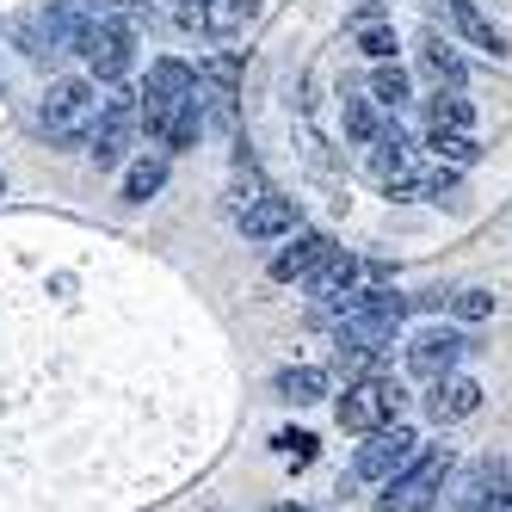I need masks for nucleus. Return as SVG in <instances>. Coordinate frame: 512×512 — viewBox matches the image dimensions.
Masks as SVG:
<instances>
[{
  "instance_id": "1",
  "label": "nucleus",
  "mask_w": 512,
  "mask_h": 512,
  "mask_svg": "<svg viewBox=\"0 0 512 512\" xmlns=\"http://www.w3.org/2000/svg\"><path fill=\"white\" fill-rule=\"evenodd\" d=\"M142 105V130L161 142V155H179L204 136V112H198V68L179 62V56H161L149 62V81L136 93Z\"/></svg>"
},
{
  "instance_id": "2",
  "label": "nucleus",
  "mask_w": 512,
  "mask_h": 512,
  "mask_svg": "<svg viewBox=\"0 0 512 512\" xmlns=\"http://www.w3.org/2000/svg\"><path fill=\"white\" fill-rule=\"evenodd\" d=\"M93 118H99V87L93 81H50V93L38 105V130L56 149H81Z\"/></svg>"
},
{
  "instance_id": "3",
  "label": "nucleus",
  "mask_w": 512,
  "mask_h": 512,
  "mask_svg": "<svg viewBox=\"0 0 512 512\" xmlns=\"http://www.w3.org/2000/svg\"><path fill=\"white\" fill-rule=\"evenodd\" d=\"M401 408H408V389H401L395 377H358V383H346V395L334 401L340 426L358 432V438H364V432H377V426H395Z\"/></svg>"
},
{
  "instance_id": "4",
  "label": "nucleus",
  "mask_w": 512,
  "mask_h": 512,
  "mask_svg": "<svg viewBox=\"0 0 512 512\" xmlns=\"http://www.w3.org/2000/svg\"><path fill=\"white\" fill-rule=\"evenodd\" d=\"M445 475H451V445H426V451H414V463L383 482L389 494L377 500V512H426V506L438 500V488H445Z\"/></svg>"
},
{
  "instance_id": "5",
  "label": "nucleus",
  "mask_w": 512,
  "mask_h": 512,
  "mask_svg": "<svg viewBox=\"0 0 512 512\" xmlns=\"http://www.w3.org/2000/svg\"><path fill=\"white\" fill-rule=\"evenodd\" d=\"M136 130H142V105H136V93L112 87V93H99V118H93V130H87L81 149H87L99 167H118Z\"/></svg>"
},
{
  "instance_id": "6",
  "label": "nucleus",
  "mask_w": 512,
  "mask_h": 512,
  "mask_svg": "<svg viewBox=\"0 0 512 512\" xmlns=\"http://www.w3.org/2000/svg\"><path fill=\"white\" fill-rule=\"evenodd\" d=\"M414 451H420V438L401 420L364 432V445L352 451V482H389V475H401V469L414 463Z\"/></svg>"
},
{
  "instance_id": "7",
  "label": "nucleus",
  "mask_w": 512,
  "mask_h": 512,
  "mask_svg": "<svg viewBox=\"0 0 512 512\" xmlns=\"http://www.w3.org/2000/svg\"><path fill=\"white\" fill-rule=\"evenodd\" d=\"M463 358H469V334H463V327H426V334L408 340V371H414L420 383L451 377Z\"/></svg>"
},
{
  "instance_id": "8",
  "label": "nucleus",
  "mask_w": 512,
  "mask_h": 512,
  "mask_svg": "<svg viewBox=\"0 0 512 512\" xmlns=\"http://www.w3.org/2000/svg\"><path fill=\"white\" fill-rule=\"evenodd\" d=\"M334 253H340V247H334V235H321V229H297V235H284V247L272 253V266H266V272H272V284H297V278L309 284L327 260H334Z\"/></svg>"
},
{
  "instance_id": "9",
  "label": "nucleus",
  "mask_w": 512,
  "mask_h": 512,
  "mask_svg": "<svg viewBox=\"0 0 512 512\" xmlns=\"http://www.w3.org/2000/svg\"><path fill=\"white\" fill-rule=\"evenodd\" d=\"M136 38H130V31L124 25H112V19H99L93 31H87V38H81V62L93 68V81H124L130 75V68H136V50H130Z\"/></svg>"
},
{
  "instance_id": "10",
  "label": "nucleus",
  "mask_w": 512,
  "mask_h": 512,
  "mask_svg": "<svg viewBox=\"0 0 512 512\" xmlns=\"http://www.w3.org/2000/svg\"><path fill=\"white\" fill-rule=\"evenodd\" d=\"M358 278H364V260H352V253H334L315 278H309V303H315V315L321 321H340L346 315V303L358 297Z\"/></svg>"
},
{
  "instance_id": "11",
  "label": "nucleus",
  "mask_w": 512,
  "mask_h": 512,
  "mask_svg": "<svg viewBox=\"0 0 512 512\" xmlns=\"http://www.w3.org/2000/svg\"><path fill=\"white\" fill-rule=\"evenodd\" d=\"M506 494H512V475H506V463H475L463 482H457V500H451V512H500L506 506Z\"/></svg>"
},
{
  "instance_id": "12",
  "label": "nucleus",
  "mask_w": 512,
  "mask_h": 512,
  "mask_svg": "<svg viewBox=\"0 0 512 512\" xmlns=\"http://www.w3.org/2000/svg\"><path fill=\"white\" fill-rule=\"evenodd\" d=\"M179 19L204 31V38H235V31L260 19V0H198V7H179Z\"/></svg>"
},
{
  "instance_id": "13",
  "label": "nucleus",
  "mask_w": 512,
  "mask_h": 512,
  "mask_svg": "<svg viewBox=\"0 0 512 512\" xmlns=\"http://www.w3.org/2000/svg\"><path fill=\"white\" fill-rule=\"evenodd\" d=\"M475 408H482V383L463 377V371L438 377V383H432V395H426V414H432L438 426H457V420H469Z\"/></svg>"
},
{
  "instance_id": "14",
  "label": "nucleus",
  "mask_w": 512,
  "mask_h": 512,
  "mask_svg": "<svg viewBox=\"0 0 512 512\" xmlns=\"http://www.w3.org/2000/svg\"><path fill=\"white\" fill-rule=\"evenodd\" d=\"M241 235L247 241H284V235H297V204H290V198H278V192H266L260 204H247L241 210Z\"/></svg>"
},
{
  "instance_id": "15",
  "label": "nucleus",
  "mask_w": 512,
  "mask_h": 512,
  "mask_svg": "<svg viewBox=\"0 0 512 512\" xmlns=\"http://www.w3.org/2000/svg\"><path fill=\"white\" fill-rule=\"evenodd\" d=\"M364 149H371V179H377V186H395L401 173H414V142H408L401 124H383Z\"/></svg>"
},
{
  "instance_id": "16",
  "label": "nucleus",
  "mask_w": 512,
  "mask_h": 512,
  "mask_svg": "<svg viewBox=\"0 0 512 512\" xmlns=\"http://www.w3.org/2000/svg\"><path fill=\"white\" fill-rule=\"evenodd\" d=\"M13 44H19V50H25L31 62H38V68H56L62 56H75V50L62 44V31H56V25H50L44 13H25V19L13 25Z\"/></svg>"
},
{
  "instance_id": "17",
  "label": "nucleus",
  "mask_w": 512,
  "mask_h": 512,
  "mask_svg": "<svg viewBox=\"0 0 512 512\" xmlns=\"http://www.w3.org/2000/svg\"><path fill=\"white\" fill-rule=\"evenodd\" d=\"M272 395L284 401V408H309V401L327 395V371L321 364H284V371L272 377Z\"/></svg>"
},
{
  "instance_id": "18",
  "label": "nucleus",
  "mask_w": 512,
  "mask_h": 512,
  "mask_svg": "<svg viewBox=\"0 0 512 512\" xmlns=\"http://www.w3.org/2000/svg\"><path fill=\"white\" fill-rule=\"evenodd\" d=\"M426 124H432V130H475V105L463 99V87H432Z\"/></svg>"
},
{
  "instance_id": "19",
  "label": "nucleus",
  "mask_w": 512,
  "mask_h": 512,
  "mask_svg": "<svg viewBox=\"0 0 512 512\" xmlns=\"http://www.w3.org/2000/svg\"><path fill=\"white\" fill-rule=\"evenodd\" d=\"M451 25L463 31V38H469L475 50H488V56H506V38L494 31V19H482V13H475V0H451Z\"/></svg>"
},
{
  "instance_id": "20",
  "label": "nucleus",
  "mask_w": 512,
  "mask_h": 512,
  "mask_svg": "<svg viewBox=\"0 0 512 512\" xmlns=\"http://www.w3.org/2000/svg\"><path fill=\"white\" fill-rule=\"evenodd\" d=\"M426 155L438 161V167H475V136L469 130H426Z\"/></svg>"
},
{
  "instance_id": "21",
  "label": "nucleus",
  "mask_w": 512,
  "mask_h": 512,
  "mask_svg": "<svg viewBox=\"0 0 512 512\" xmlns=\"http://www.w3.org/2000/svg\"><path fill=\"white\" fill-rule=\"evenodd\" d=\"M420 68L432 75V87H463V81H469L463 56H457L451 44H438V38H426V44H420Z\"/></svg>"
},
{
  "instance_id": "22",
  "label": "nucleus",
  "mask_w": 512,
  "mask_h": 512,
  "mask_svg": "<svg viewBox=\"0 0 512 512\" xmlns=\"http://www.w3.org/2000/svg\"><path fill=\"white\" fill-rule=\"evenodd\" d=\"M161 186H167V155H142V161H130V173H124V198H130V204H149Z\"/></svg>"
},
{
  "instance_id": "23",
  "label": "nucleus",
  "mask_w": 512,
  "mask_h": 512,
  "mask_svg": "<svg viewBox=\"0 0 512 512\" xmlns=\"http://www.w3.org/2000/svg\"><path fill=\"white\" fill-rule=\"evenodd\" d=\"M340 118H346V136H352V142H371V136L383 130V105H377L371 93H346Z\"/></svg>"
},
{
  "instance_id": "24",
  "label": "nucleus",
  "mask_w": 512,
  "mask_h": 512,
  "mask_svg": "<svg viewBox=\"0 0 512 512\" xmlns=\"http://www.w3.org/2000/svg\"><path fill=\"white\" fill-rule=\"evenodd\" d=\"M371 99L383 105V112H401V105L414 99V87H408V75H401L395 62H377V75H371Z\"/></svg>"
},
{
  "instance_id": "25",
  "label": "nucleus",
  "mask_w": 512,
  "mask_h": 512,
  "mask_svg": "<svg viewBox=\"0 0 512 512\" xmlns=\"http://www.w3.org/2000/svg\"><path fill=\"white\" fill-rule=\"evenodd\" d=\"M99 19L124 25L130 38H136V31H149V25H155V7H149V0H99Z\"/></svg>"
},
{
  "instance_id": "26",
  "label": "nucleus",
  "mask_w": 512,
  "mask_h": 512,
  "mask_svg": "<svg viewBox=\"0 0 512 512\" xmlns=\"http://www.w3.org/2000/svg\"><path fill=\"white\" fill-rule=\"evenodd\" d=\"M451 315H457L463 327H475V321H488V315H494V290H482V284H469V290H457V297H451Z\"/></svg>"
},
{
  "instance_id": "27",
  "label": "nucleus",
  "mask_w": 512,
  "mask_h": 512,
  "mask_svg": "<svg viewBox=\"0 0 512 512\" xmlns=\"http://www.w3.org/2000/svg\"><path fill=\"white\" fill-rule=\"evenodd\" d=\"M358 50L371 56V62H389L401 44H395V31H389V25H358Z\"/></svg>"
},
{
  "instance_id": "28",
  "label": "nucleus",
  "mask_w": 512,
  "mask_h": 512,
  "mask_svg": "<svg viewBox=\"0 0 512 512\" xmlns=\"http://www.w3.org/2000/svg\"><path fill=\"white\" fill-rule=\"evenodd\" d=\"M272 451H278L284 463H297V469H303V463H315V438H309V432H278V438H272Z\"/></svg>"
},
{
  "instance_id": "29",
  "label": "nucleus",
  "mask_w": 512,
  "mask_h": 512,
  "mask_svg": "<svg viewBox=\"0 0 512 512\" xmlns=\"http://www.w3.org/2000/svg\"><path fill=\"white\" fill-rule=\"evenodd\" d=\"M278 512H309V506H278Z\"/></svg>"
},
{
  "instance_id": "30",
  "label": "nucleus",
  "mask_w": 512,
  "mask_h": 512,
  "mask_svg": "<svg viewBox=\"0 0 512 512\" xmlns=\"http://www.w3.org/2000/svg\"><path fill=\"white\" fill-rule=\"evenodd\" d=\"M500 512H512V494H506V506H500Z\"/></svg>"
},
{
  "instance_id": "31",
  "label": "nucleus",
  "mask_w": 512,
  "mask_h": 512,
  "mask_svg": "<svg viewBox=\"0 0 512 512\" xmlns=\"http://www.w3.org/2000/svg\"><path fill=\"white\" fill-rule=\"evenodd\" d=\"M179 7H198V0H179Z\"/></svg>"
}]
</instances>
